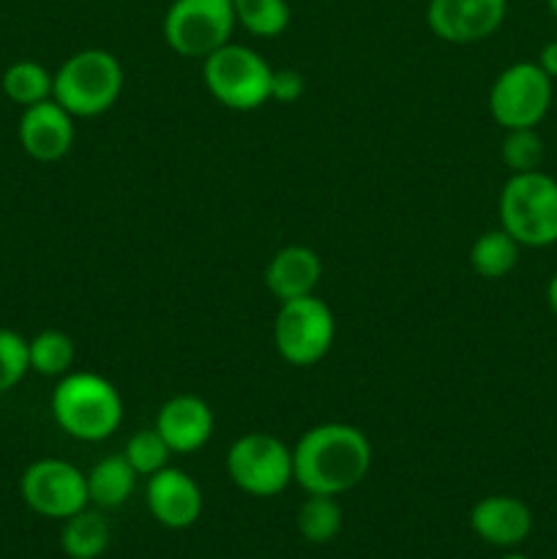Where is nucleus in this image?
I'll return each instance as SVG.
<instances>
[{
	"label": "nucleus",
	"instance_id": "obj_28",
	"mask_svg": "<svg viewBox=\"0 0 557 559\" xmlns=\"http://www.w3.org/2000/svg\"><path fill=\"white\" fill-rule=\"evenodd\" d=\"M538 66L544 69V74L549 80H557V41L544 44V49L538 55Z\"/></svg>",
	"mask_w": 557,
	"mask_h": 559
},
{
	"label": "nucleus",
	"instance_id": "obj_20",
	"mask_svg": "<svg viewBox=\"0 0 557 559\" xmlns=\"http://www.w3.org/2000/svg\"><path fill=\"white\" fill-rule=\"evenodd\" d=\"M27 358H31V371H36V374L66 377L76 358L74 338L63 331H55V328L36 333L27 342Z\"/></svg>",
	"mask_w": 557,
	"mask_h": 559
},
{
	"label": "nucleus",
	"instance_id": "obj_10",
	"mask_svg": "<svg viewBox=\"0 0 557 559\" xmlns=\"http://www.w3.org/2000/svg\"><path fill=\"white\" fill-rule=\"evenodd\" d=\"M20 495L33 513L47 519H69L76 511L91 506L87 500V480L63 459H38L22 473Z\"/></svg>",
	"mask_w": 557,
	"mask_h": 559
},
{
	"label": "nucleus",
	"instance_id": "obj_9",
	"mask_svg": "<svg viewBox=\"0 0 557 559\" xmlns=\"http://www.w3.org/2000/svg\"><path fill=\"white\" fill-rule=\"evenodd\" d=\"M552 107V80L538 63L519 60L489 87V112L502 129H535Z\"/></svg>",
	"mask_w": 557,
	"mask_h": 559
},
{
	"label": "nucleus",
	"instance_id": "obj_14",
	"mask_svg": "<svg viewBox=\"0 0 557 559\" xmlns=\"http://www.w3.org/2000/svg\"><path fill=\"white\" fill-rule=\"evenodd\" d=\"M213 426V409L205 399L191 396V393H180L169 402L162 404L156 415V429L164 437L173 453H194L211 440Z\"/></svg>",
	"mask_w": 557,
	"mask_h": 559
},
{
	"label": "nucleus",
	"instance_id": "obj_24",
	"mask_svg": "<svg viewBox=\"0 0 557 559\" xmlns=\"http://www.w3.org/2000/svg\"><path fill=\"white\" fill-rule=\"evenodd\" d=\"M123 456L126 462L134 467L137 475L151 478V475H156L158 469L169 467V456H173V451H169L164 437L158 435V429L153 426V429H140L129 437Z\"/></svg>",
	"mask_w": 557,
	"mask_h": 559
},
{
	"label": "nucleus",
	"instance_id": "obj_22",
	"mask_svg": "<svg viewBox=\"0 0 557 559\" xmlns=\"http://www.w3.org/2000/svg\"><path fill=\"white\" fill-rule=\"evenodd\" d=\"M3 93L22 109L52 98V74L36 60H14L3 71Z\"/></svg>",
	"mask_w": 557,
	"mask_h": 559
},
{
	"label": "nucleus",
	"instance_id": "obj_23",
	"mask_svg": "<svg viewBox=\"0 0 557 559\" xmlns=\"http://www.w3.org/2000/svg\"><path fill=\"white\" fill-rule=\"evenodd\" d=\"M233 9L235 22L244 25L251 36L273 38L289 25L287 0H233Z\"/></svg>",
	"mask_w": 557,
	"mask_h": 559
},
{
	"label": "nucleus",
	"instance_id": "obj_1",
	"mask_svg": "<svg viewBox=\"0 0 557 559\" xmlns=\"http://www.w3.org/2000/svg\"><path fill=\"white\" fill-rule=\"evenodd\" d=\"M369 469L371 442L358 426H311L293 448V480L306 495L339 497L355 489Z\"/></svg>",
	"mask_w": 557,
	"mask_h": 559
},
{
	"label": "nucleus",
	"instance_id": "obj_16",
	"mask_svg": "<svg viewBox=\"0 0 557 559\" xmlns=\"http://www.w3.org/2000/svg\"><path fill=\"white\" fill-rule=\"evenodd\" d=\"M322 278V260L309 246H284L265 267V287L278 304L315 295Z\"/></svg>",
	"mask_w": 557,
	"mask_h": 559
},
{
	"label": "nucleus",
	"instance_id": "obj_3",
	"mask_svg": "<svg viewBox=\"0 0 557 559\" xmlns=\"http://www.w3.org/2000/svg\"><path fill=\"white\" fill-rule=\"evenodd\" d=\"M123 66L107 49H82L52 74V98L74 118H96L123 93Z\"/></svg>",
	"mask_w": 557,
	"mask_h": 559
},
{
	"label": "nucleus",
	"instance_id": "obj_21",
	"mask_svg": "<svg viewBox=\"0 0 557 559\" xmlns=\"http://www.w3.org/2000/svg\"><path fill=\"white\" fill-rule=\"evenodd\" d=\"M342 506L336 502V497L331 495H309L304 500V506L298 508V533L304 535V540L309 544H331L333 538L342 530Z\"/></svg>",
	"mask_w": 557,
	"mask_h": 559
},
{
	"label": "nucleus",
	"instance_id": "obj_26",
	"mask_svg": "<svg viewBox=\"0 0 557 559\" xmlns=\"http://www.w3.org/2000/svg\"><path fill=\"white\" fill-rule=\"evenodd\" d=\"M27 371H31L27 338L9 328H0V393H9L11 388L20 385Z\"/></svg>",
	"mask_w": 557,
	"mask_h": 559
},
{
	"label": "nucleus",
	"instance_id": "obj_7",
	"mask_svg": "<svg viewBox=\"0 0 557 559\" xmlns=\"http://www.w3.org/2000/svg\"><path fill=\"white\" fill-rule=\"evenodd\" d=\"M162 31L173 52L205 60L233 38V0H173Z\"/></svg>",
	"mask_w": 557,
	"mask_h": 559
},
{
	"label": "nucleus",
	"instance_id": "obj_19",
	"mask_svg": "<svg viewBox=\"0 0 557 559\" xmlns=\"http://www.w3.org/2000/svg\"><path fill=\"white\" fill-rule=\"evenodd\" d=\"M519 249L522 246L511 238L502 227L486 229L475 238V243L470 246V265L478 273L481 278H489V282H497V278H506L508 273L517 267L519 262Z\"/></svg>",
	"mask_w": 557,
	"mask_h": 559
},
{
	"label": "nucleus",
	"instance_id": "obj_17",
	"mask_svg": "<svg viewBox=\"0 0 557 559\" xmlns=\"http://www.w3.org/2000/svg\"><path fill=\"white\" fill-rule=\"evenodd\" d=\"M137 478L129 462H126L123 453H115V456H104L93 464L85 473L87 480V500L96 508H120L134 491Z\"/></svg>",
	"mask_w": 557,
	"mask_h": 559
},
{
	"label": "nucleus",
	"instance_id": "obj_6",
	"mask_svg": "<svg viewBox=\"0 0 557 559\" xmlns=\"http://www.w3.org/2000/svg\"><path fill=\"white\" fill-rule=\"evenodd\" d=\"M336 338V320L331 306L317 295L278 304L273 320V344L289 366H315L331 353Z\"/></svg>",
	"mask_w": 557,
	"mask_h": 559
},
{
	"label": "nucleus",
	"instance_id": "obj_12",
	"mask_svg": "<svg viewBox=\"0 0 557 559\" xmlns=\"http://www.w3.org/2000/svg\"><path fill=\"white\" fill-rule=\"evenodd\" d=\"M22 151L36 162H60L74 147V115L66 112L55 98L22 109L20 126Z\"/></svg>",
	"mask_w": 557,
	"mask_h": 559
},
{
	"label": "nucleus",
	"instance_id": "obj_30",
	"mask_svg": "<svg viewBox=\"0 0 557 559\" xmlns=\"http://www.w3.org/2000/svg\"><path fill=\"white\" fill-rule=\"evenodd\" d=\"M546 5H549L552 16H555V20H557V0H546Z\"/></svg>",
	"mask_w": 557,
	"mask_h": 559
},
{
	"label": "nucleus",
	"instance_id": "obj_11",
	"mask_svg": "<svg viewBox=\"0 0 557 559\" xmlns=\"http://www.w3.org/2000/svg\"><path fill=\"white\" fill-rule=\"evenodd\" d=\"M508 0H429L426 25L448 44H475L502 25Z\"/></svg>",
	"mask_w": 557,
	"mask_h": 559
},
{
	"label": "nucleus",
	"instance_id": "obj_31",
	"mask_svg": "<svg viewBox=\"0 0 557 559\" xmlns=\"http://www.w3.org/2000/svg\"><path fill=\"white\" fill-rule=\"evenodd\" d=\"M500 559H530V557H524V555H517V551H511V555H506V557H500Z\"/></svg>",
	"mask_w": 557,
	"mask_h": 559
},
{
	"label": "nucleus",
	"instance_id": "obj_4",
	"mask_svg": "<svg viewBox=\"0 0 557 559\" xmlns=\"http://www.w3.org/2000/svg\"><path fill=\"white\" fill-rule=\"evenodd\" d=\"M500 227L530 249L557 243V180L552 175L513 173L497 200Z\"/></svg>",
	"mask_w": 557,
	"mask_h": 559
},
{
	"label": "nucleus",
	"instance_id": "obj_29",
	"mask_svg": "<svg viewBox=\"0 0 557 559\" xmlns=\"http://www.w3.org/2000/svg\"><path fill=\"white\" fill-rule=\"evenodd\" d=\"M546 300H549L552 314L557 317V273L549 278V287H546Z\"/></svg>",
	"mask_w": 557,
	"mask_h": 559
},
{
	"label": "nucleus",
	"instance_id": "obj_27",
	"mask_svg": "<svg viewBox=\"0 0 557 559\" xmlns=\"http://www.w3.org/2000/svg\"><path fill=\"white\" fill-rule=\"evenodd\" d=\"M304 74L295 69H273V80H271V98L278 104H293L304 96Z\"/></svg>",
	"mask_w": 557,
	"mask_h": 559
},
{
	"label": "nucleus",
	"instance_id": "obj_5",
	"mask_svg": "<svg viewBox=\"0 0 557 559\" xmlns=\"http://www.w3.org/2000/svg\"><path fill=\"white\" fill-rule=\"evenodd\" d=\"M273 69L260 52L244 44H224L202 60V82L222 107L251 112L271 102Z\"/></svg>",
	"mask_w": 557,
	"mask_h": 559
},
{
	"label": "nucleus",
	"instance_id": "obj_25",
	"mask_svg": "<svg viewBox=\"0 0 557 559\" xmlns=\"http://www.w3.org/2000/svg\"><path fill=\"white\" fill-rule=\"evenodd\" d=\"M502 164L513 173H533L544 162V140L535 129H508L500 147Z\"/></svg>",
	"mask_w": 557,
	"mask_h": 559
},
{
	"label": "nucleus",
	"instance_id": "obj_8",
	"mask_svg": "<svg viewBox=\"0 0 557 559\" xmlns=\"http://www.w3.org/2000/svg\"><path fill=\"white\" fill-rule=\"evenodd\" d=\"M227 475L251 497H276L293 484V448L268 431H249L227 451Z\"/></svg>",
	"mask_w": 557,
	"mask_h": 559
},
{
	"label": "nucleus",
	"instance_id": "obj_2",
	"mask_svg": "<svg viewBox=\"0 0 557 559\" xmlns=\"http://www.w3.org/2000/svg\"><path fill=\"white\" fill-rule=\"evenodd\" d=\"M52 418L60 431L74 440L102 442L112 437L123 420V396L107 377L69 371L52 391Z\"/></svg>",
	"mask_w": 557,
	"mask_h": 559
},
{
	"label": "nucleus",
	"instance_id": "obj_13",
	"mask_svg": "<svg viewBox=\"0 0 557 559\" xmlns=\"http://www.w3.org/2000/svg\"><path fill=\"white\" fill-rule=\"evenodd\" d=\"M147 511L162 527L186 530L200 519L202 491L191 475L178 467H164L147 478Z\"/></svg>",
	"mask_w": 557,
	"mask_h": 559
},
{
	"label": "nucleus",
	"instance_id": "obj_18",
	"mask_svg": "<svg viewBox=\"0 0 557 559\" xmlns=\"http://www.w3.org/2000/svg\"><path fill=\"white\" fill-rule=\"evenodd\" d=\"M109 546V524L98 508H82L63 519L60 549L71 559H98Z\"/></svg>",
	"mask_w": 557,
	"mask_h": 559
},
{
	"label": "nucleus",
	"instance_id": "obj_15",
	"mask_svg": "<svg viewBox=\"0 0 557 559\" xmlns=\"http://www.w3.org/2000/svg\"><path fill=\"white\" fill-rule=\"evenodd\" d=\"M470 527L484 544L500 546V549H513L524 544L533 530V513L528 502L511 495H491L484 497L470 511Z\"/></svg>",
	"mask_w": 557,
	"mask_h": 559
}]
</instances>
